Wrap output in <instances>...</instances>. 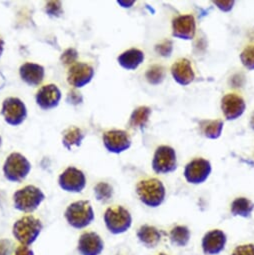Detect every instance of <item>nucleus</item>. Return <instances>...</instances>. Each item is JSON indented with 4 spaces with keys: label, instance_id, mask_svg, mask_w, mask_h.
Returning <instances> with one entry per match:
<instances>
[{
    "label": "nucleus",
    "instance_id": "a19ab883",
    "mask_svg": "<svg viewBox=\"0 0 254 255\" xmlns=\"http://www.w3.org/2000/svg\"><path fill=\"white\" fill-rule=\"evenodd\" d=\"M1 143H2V138L0 136V146H1Z\"/></svg>",
    "mask_w": 254,
    "mask_h": 255
},
{
    "label": "nucleus",
    "instance_id": "e433bc0d",
    "mask_svg": "<svg viewBox=\"0 0 254 255\" xmlns=\"http://www.w3.org/2000/svg\"><path fill=\"white\" fill-rule=\"evenodd\" d=\"M14 255H34V253L29 247L20 245L15 249Z\"/></svg>",
    "mask_w": 254,
    "mask_h": 255
},
{
    "label": "nucleus",
    "instance_id": "9b49d317",
    "mask_svg": "<svg viewBox=\"0 0 254 255\" xmlns=\"http://www.w3.org/2000/svg\"><path fill=\"white\" fill-rule=\"evenodd\" d=\"M103 144L105 148L115 154L124 152L131 146V138L124 130H109L103 134Z\"/></svg>",
    "mask_w": 254,
    "mask_h": 255
},
{
    "label": "nucleus",
    "instance_id": "c756f323",
    "mask_svg": "<svg viewBox=\"0 0 254 255\" xmlns=\"http://www.w3.org/2000/svg\"><path fill=\"white\" fill-rule=\"evenodd\" d=\"M45 12L51 17H60L63 14V8L60 1H48L45 5Z\"/></svg>",
    "mask_w": 254,
    "mask_h": 255
},
{
    "label": "nucleus",
    "instance_id": "4c0bfd02",
    "mask_svg": "<svg viewBox=\"0 0 254 255\" xmlns=\"http://www.w3.org/2000/svg\"><path fill=\"white\" fill-rule=\"evenodd\" d=\"M4 41L2 38H0V58H1L2 54H3V51H4Z\"/></svg>",
    "mask_w": 254,
    "mask_h": 255
},
{
    "label": "nucleus",
    "instance_id": "393cba45",
    "mask_svg": "<svg viewBox=\"0 0 254 255\" xmlns=\"http://www.w3.org/2000/svg\"><path fill=\"white\" fill-rule=\"evenodd\" d=\"M202 134L209 139H217L220 137L223 129V121L216 120H202L199 123Z\"/></svg>",
    "mask_w": 254,
    "mask_h": 255
},
{
    "label": "nucleus",
    "instance_id": "4be33fe9",
    "mask_svg": "<svg viewBox=\"0 0 254 255\" xmlns=\"http://www.w3.org/2000/svg\"><path fill=\"white\" fill-rule=\"evenodd\" d=\"M84 137H85V135L79 127L70 126L67 129H65L63 131L62 144L66 149L71 150V148L73 146L79 147L81 145Z\"/></svg>",
    "mask_w": 254,
    "mask_h": 255
},
{
    "label": "nucleus",
    "instance_id": "cd10ccee",
    "mask_svg": "<svg viewBox=\"0 0 254 255\" xmlns=\"http://www.w3.org/2000/svg\"><path fill=\"white\" fill-rule=\"evenodd\" d=\"M94 194L98 201L107 202L113 196V187L107 182H99L94 187Z\"/></svg>",
    "mask_w": 254,
    "mask_h": 255
},
{
    "label": "nucleus",
    "instance_id": "39448f33",
    "mask_svg": "<svg viewBox=\"0 0 254 255\" xmlns=\"http://www.w3.org/2000/svg\"><path fill=\"white\" fill-rule=\"evenodd\" d=\"M106 228L112 234H122L131 227L132 217L130 212L123 206L108 207L104 213Z\"/></svg>",
    "mask_w": 254,
    "mask_h": 255
},
{
    "label": "nucleus",
    "instance_id": "9d476101",
    "mask_svg": "<svg viewBox=\"0 0 254 255\" xmlns=\"http://www.w3.org/2000/svg\"><path fill=\"white\" fill-rule=\"evenodd\" d=\"M211 170V164L208 160L196 158L185 166L184 177L191 184H201L207 180Z\"/></svg>",
    "mask_w": 254,
    "mask_h": 255
},
{
    "label": "nucleus",
    "instance_id": "f03ea898",
    "mask_svg": "<svg viewBox=\"0 0 254 255\" xmlns=\"http://www.w3.org/2000/svg\"><path fill=\"white\" fill-rule=\"evenodd\" d=\"M136 193L143 204L155 208L164 202L166 190L159 179L148 178L137 183Z\"/></svg>",
    "mask_w": 254,
    "mask_h": 255
},
{
    "label": "nucleus",
    "instance_id": "7ed1b4c3",
    "mask_svg": "<svg viewBox=\"0 0 254 255\" xmlns=\"http://www.w3.org/2000/svg\"><path fill=\"white\" fill-rule=\"evenodd\" d=\"M65 219L76 229L87 227L94 220V211L89 201L79 200L71 203L65 210Z\"/></svg>",
    "mask_w": 254,
    "mask_h": 255
},
{
    "label": "nucleus",
    "instance_id": "a878e982",
    "mask_svg": "<svg viewBox=\"0 0 254 255\" xmlns=\"http://www.w3.org/2000/svg\"><path fill=\"white\" fill-rule=\"evenodd\" d=\"M169 239L174 246L184 247L190 240V230L187 226L177 225L171 229Z\"/></svg>",
    "mask_w": 254,
    "mask_h": 255
},
{
    "label": "nucleus",
    "instance_id": "0eeeda50",
    "mask_svg": "<svg viewBox=\"0 0 254 255\" xmlns=\"http://www.w3.org/2000/svg\"><path fill=\"white\" fill-rule=\"evenodd\" d=\"M1 114L7 124L18 126L26 119L27 108L21 99L17 97H8L4 99L2 103Z\"/></svg>",
    "mask_w": 254,
    "mask_h": 255
},
{
    "label": "nucleus",
    "instance_id": "6ab92c4d",
    "mask_svg": "<svg viewBox=\"0 0 254 255\" xmlns=\"http://www.w3.org/2000/svg\"><path fill=\"white\" fill-rule=\"evenodd\" d=\"M21 79L29 86H38L42 83L45 75V69L42 65L32 62H26L19 68Z\"/></svg>",
    "mask_w": 254,
    "mask_h": 255
},
{
    "label": "nucleus",
    "instance_id": "f3484780",
    "mask_svg": "<svg viewBox=\"0 0 254 255\" xmlns=\"http://www.w3.org/2000/svg\"><path fill=\"white\" fill-rule=\"evenodd\" d=\"M196 23L192 15H180L172 21V35L176 38L189 40L195 35Z\"/></svg>",
    "mask_w": 254,
    "mask_h": 255
},
{
    "label": "nucleus",
    "instance_id": "1a4fd4ad",
    "mask_svg": "<svg viewBox=\"0 0 254 255\" xmlns=\"http://www.w3.org/2000/svg\"><path fill=\"white\" fill-rule=\"evenodd\" d=\"M58 184L64 191L79 193L85 188L86 177L80 169L74 166H69L60 174Z\"/></svg>",
    "mask_w": 254,
    "mask_h": 255
},
{
    "label": "nucleus",
    "instance_id": "a211bd4d",
    "mask_svg": "<svg viewBox=\"0 0 254 255\" xmlns=\"http://www.w3.org/2000/svg\"><path fill=\"white\" fill-rule=\"evenodd\" d=\"M171 74L173 79L183 86L190 84L195 78L191 62L186 58H180L172 65Z\"/></svg>",
    "mask_w": 254,
    "mask_h": 255
},
{
    "label": "nucleus",
    "instance_id": "dca6fc26",
    "mask_svg": "<svg viewBox=\"0 0 254 255\" xmlns=\"http://www.w3.org/2000/svg\"><path fill=\"white\" fill-rule=\"evenodd\" d=\"M245 108L244 99L235 93L226 94L221 99V110L227 120L239 118L244 113Z\"/></svg>",
    "mask_w": 254,
    "mask_h": 255
},
{
    "label": "nucleus",
    "instance_id": "aec40b11",
    "mask_svg": "<svg viewBox=\"0 0 254 255\" xmlns=\"http://www.w3.org/2000/svg\"><path fill=\"white\" fill-rule=\"evenodd\" d=\"M143 60L144 53L137 48L126 50L117 58L119 65L126 70H135L143 62Z\"/></svg>",
    "mask_w": 254,
    "mask_h": 255
},
{
    "label": "nucleus",
    "instance_id": "2f4dec72",
    "mask_svg": "<svg viewBox=\"0 0 254 255\" xmlns=\"http://www.w3.org/2000/svg\"><path fill=\"white\" fill-rule=\"evenodd\" d=\"M172 42L170 40H164L162 43L156 45L155 50L157 53H159L161 56L168 57L172 53Z\"/></svg>",
    "mask_w": 254,
    "mask_h": 255
},
{
    "label": "nucleus",
    "instance_id": "72a5a7b5",
    "mask_svg": "<svg viewBox=\"0 0 254 255\" xmlns=\"http://www.w3.org/2000/svg\"><path fill=\"white\" fill-rule=\"evenodd\" d=\"M66 102H67L68 104H71V105H74V106L79 105V104H81V103L83 102V96H82V94H81L79 91H77L76 89H72V90H70V91L68 92V94H67Z\"/></svg>",
    "mask_w": 254,
    "mask_h": 255
},
{
    "label": "nucleus",
    "instance_id": "412c9836",
    "mask_svg": "<svg viewBox=\"0 0 254 255\" xmlns=\"http://www.w3.org/2000/svg\"><path fill=\"white\" fill-rule=\"evenodd\" d=\"M138 240L148 248H155L161 241V232L154 226L144 224L137 231Z\"/></svg>",
    "mask_w": 254,
    "mask_h": 255
},
{
    "label": "nucleus",
    "instance_id": "c9c22d12",
    "mask_svg": "<svg viewBox=\"0 0 254 255\" xmlns=\"http://www.w3.org/2000/svg\"><path fill=\"white\" fill-rule=\"evenodd\" d=\"M214 4L217 5V7L224 11V12H228L232 9L233 5H234V1H214Z\"/></svg>",
    "mask_w": 254,
    "mask_h": 255
},
{
    "label": "nucleus",
    "instance_id": "79ce46f5",
    "mask_svg": "<svg viewBox=\"0 0 254 255\" xmlns=\"http://www.w3.org/2000/svg\"><path fill=\"white\" fill-rule=\"evenodd\" d=\"M158 255H167V254H165V253H159Z\"/></svg>",
    "mask_w": 254,
    "mask_h": 255
},
{
    "label": "nucleus",
    "instance_id": "7c9ffc66",
    "mask_svg": "<svg viewBox=\"0 0 254 255\" xmlns=\"http://www.w3.org/2000/svg\"><path fill=\"white\" fill-rule=\"evenodd\" d=\"M77 57H78L77 50L75 48H68L62 53V55L60 57V61L65 66H67V65L72 66L75 63V61L77 60Z\"/></svg>",
    "mask_w": 254,
    "mask_h": 255
},
{
    "label": "nucleus",
    "instance_id": "5701e85b",
    "mask_svg": "<svg viewBox=\"0 0 254 255\" xmlns=\"http://www.w3.org/2000/svg\"><path fill=\"white\" fill-rule=\"evenodd\" d=\"M254 210V203L245 197H238L234 199L230 206V211L233 216H240L243 218L251 217Z\"/></svg>",
    "mask_w": 254,
    "mask_h": 255
},
{
    "label": "nucleus",
    "instance_id": "58836bf2",
    "mask_svg": "<svg viewBox=\"0 0 254 255\" xmlns=\"http://www.w3.org/2000/svg\"><path fill=\"white\" fill-rule=\"evenodd\" d=\"M118 3L120 4V5H124L123 7H129L128 5H132L133 3H134V1H131V2H124V1H118Z\"/></svg>",
    "mask_w": 254,
    "mask_h": 255
},
{
    "label": "nucleus",
    "instance_id": "ddd939ff",
    "mask_svg": "<svg viewBox=\"0 0 254 255\" xmlns=\"http://www.w3.org/2000/svg\"><path fill=\"white\" fill-rule=\"evenodd\" d=\"M226 242V234L220 229H213L204 234L201 241V247L204 254L217 255L225 249Z\"/></svg>",
    "mask_w": 254,
    "mask_h": 255
},
{
    "label": "nucleus",
    "instance_id": "423d86ee",
    "mask_svg": "<svg viewBox=\"0 0 254 255\" xmlns=\"http://www.w3.org/2000/svg\"><path fill=\"white\" fill-rule=\"evenodd\" d=\"M31 170L28 159L18 152H12L7 156L3 164L4 177L10 182H21Z\"/></svg>",
    "mask_w": 254,
    "mask_h": 255
},
{
    "label": "nucleus",
    "instance_id": "f8f14e48",
    "mask_svg": "<svg viewBox=\"0 0 254 255\" xmlns=\"http://www.w3.org/2000/svg\"><path fill=\"white\" fill-rule=\"evenodd\" d=\"M94 76V68L82 62H76L70 66L67 73V81L74 88H81L87 85Z\"/></svg>",
    "mask_w": 254,
    "mask_h": 255
},
{
    "label": "nucleus",
    "instance_id": "20e7f679",
    "mask_svg": "<svg viewBox=\"0 0 254 255\" xmlns=\"http://www.w3.org/2000/svg\"><path fill=\"white\" fill-rule=\"evenodd\" d=\"M44 199V193L34 185H26L13 194L14 207L24 213L35 211Z\"/></svg>",
    "mask_w": 254,
    "mask_h": 255
},
{
    "label": "nucleus",
    "instance_id": "b1692460",
    "mask_svg": "<svg viewBox=\"0 0 254 255\" xmlns=\"http://www.w3.org/2000/svg\"><path fill=\"white\" fill-rule=\"evenodd\" d=\"M151 114V108L148 106H139L132 112L129 119V126L133 129H143L146 126L149 116Z\"/></svg>",
    "mask_w": 254,
    "mask_h": 255
},
{
    "label": "nucleus",
    "instance_id": "6e6552de",
    "mask_svg": "<svg viewBox=\"0 0 254 255\" xmlns=\"http://www.w3.org/2000/svg\"><path fill=\"white\" fill-rule=\"evenodd\" d=\"M152 168L158 174H166L175 171L177 168L175 150L170 146H159L153 156Z\"/></svg>",
    "mask_w": 254,
    "mask_h": 255
},
{
    "label": "nucleus",
    "instance_id": "f257e3e1",
    "mask_svg": "<svg viewBox=\"0 0 254 255\" xmlns=\"http://www.w3.org/2000/svg\"><path fill=\"white\" fill-rule=\"evenodd\" d=\"M42 228L43 225L38 218L32 215H26L13 224L12 233L20 245L29 247L38 238Z\"/></svg>",
    "mask_w": 254,
    "mask_h": 255
},
{
    "label": "nucleus",
    "instance_id": "2eb2a0df",
    "mask_svg": "<svg viewBox=\"0 0 254 255\" xmlns=\"http://www.w3.org/2000/svg\"><path fill=\"white\" fill-rule=\"evenodd\" d=\"M77 249L81 255H100L104 249V242L96 232H84L79 237Z\"/></svg>",
    "mask_w": 254,
    "mask_h": 255
},
{
    "label": "nucleus",
    "instance_id": "c85d7f7f",
    "mask_svg": "<svg viewBox=\"0 0 254 255\" xmlns=\"http://www.w3.org/2000/svg\"><path fill=\"white\" fill-rule=\"evenodd\" d=\"M240 60L243 66L248 70H254V45H249L244 48L240 54Z\"/></svg>",
    "mask_w": 254,
    "mask_h": 255
},
{
    "label": "nucleus",
    "instance_id": "bb28decb",
    "mask_svg": "<svg viewBox=\"0 0 254 255\" xmlns=\"http://www.w3.org/2000/svg\"><path fill=\"white\" fill-rule=\"evenodd\" d=\"M146 80L152 85L160 84L165 78V68L161 65H152L145 73Z\"/></svg>",
    "mask_w": 254,
    "mask_h": 255
},
{
    "label": "nucleus",
    "instance_id": "ea45409f",
    "mask_svg": "<svg viewBox=\"0 0 254 255\" xmlns=\"http://www.w3.org/2000/svg\"><path fill=\"white\" fill-rule=\"evenodd\" d=\"M250 126H251V128H252V129H254V113H253V114H252V116H251Z\"/></svg>",
    "mask_w": 254,
    "mask_h": 255
},
{
    "label": "nucleus",
    "instance_id": "f704fd0d",
    "mask_svg": "<svg viewBox=\"0 0 254 255\" xmlns=\"http://www.w3.org/2000/svg\"><path fill=\"white\" fill-rule=\"evenodd\" d=\"M15 252L13 244L8 239H0V255H12Z\"/></svg>",
    "mask_w": 254,
    "mask_h": 255
},
{
    "label": "nucleus",
    "instance_id": "4468645a",
    "mask_svg": "<svg viewBox=\"0 0 254 255\" xmlns=\"http://www.w3.org/2000/svg\"><path fill=\"white\" fill-rule=\"evenodd\" d=\"M35 100L41 109H53L58 106L61 100V91L55 84L44 85L37 91Z\"/></svg>",
    "mask_w": 254,
    "mask_h": 255
},
{
    "label": "nucleus",
    "instance_id": "473e14b6",
    "mask_svg": "<svg viewBox=\"0 0 254 255\" xmlns=\"http://www.w3.org/2000/svg\"><path fill=\"white\" fill-rule=\"evenodd\" d=\"M231 255H254V244H241L234 248Z\"/></svg>",
    "mask_w": 254,
    "mask_h": 255
}]
</instances>
